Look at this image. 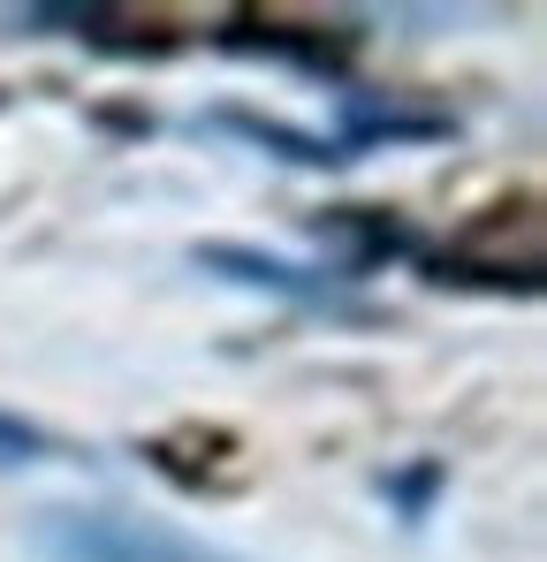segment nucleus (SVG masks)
<instances>
[{
  "mask_svg": "<svg viewBox=\"0 0 547 562\" xmlns=\"http://www.w3.org/2000/svg\"><path fill=\"white\" fill-rule=\"evenodd\" d=\"M23 548L38 562H236L228 548H205L176 525L130 517V509H38Z\"/></svg>",
  "mask_w": 547,
  "mask_h": 562,
  "instance_id": "f257e3e1",
  "label": "nucleus"
},
{
  "mask_svg": "<svg viewBox=\"0 0 547 562\" xmlns=\"http://www.w3.org/2000/svg\"><path fill=\"white\" fill-rule=\"evenodd\" d=\"M198 267L236 289H267V296H289V304H312V312H350V296L335 289V274H312V267H289L274 251H252V244H198Z\"/></svg>",
  "mask_w": 547,
  "mask_h": 562,
  "instance_id": "f03ea898",
  "label": "nucleus"
},
{
  "mask_svg": "<svg viewBox=\"0 0 547 562\" xmlns=\"http://www.w3.org/2000/svg\"><path fill=\"white\" fill-rule=\"evenodd\" d=\"M198 130H228V137L259 145V153H274V160H297V168H335V160H350L343 145H327V137H297V130L259 122V114H244V106H213V114H198Z\"/></svg>",
  "mask_w": 547,
  "mask_h": 562,
  "instance_id": "7ed1b4c3",
  "label": "nucleus"
},
{
  "mask_svg": "<svg viewBox=\"0 0 547 562\" xmlns=\"http://www.w3.org/2000/svg\"><path fill=\"white\" fill-rule=\"evenodd\" d=\"M54 457H62L54 434H38L31 418H8L0 411V471H31V464H54Z\"/></svg>",
  "mask_w": 547,
  "mask_h": 562,
  "instance_id": "20e7f679",
  "label": "nucleus"
}]
</instances>
